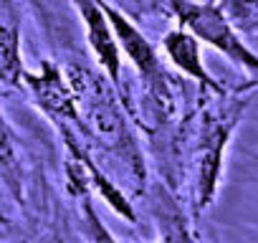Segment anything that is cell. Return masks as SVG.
<instances>
[{
    "label": "cell",
    "mask_w": 258,
    "mask_h": 243,
    "mask_svg": "<svg viewBox=\"0 0 258 243\" xmlns=\"http://www.w3.org/2000/svg\"><path fill=\"white\" fill-rule=\"evenodd\" d=\"M63 76L71 86L76 114L81 119V130L94 155H104L114 162H121L124 180H129V185H135L137 193H145V180H147L145 157L135 135L129 132L126 109L116 89L111 86V81L79 61L66 64Z\"/></svg>",
    "instance_id": "6da1fadb"
},
{
    "label": "cell",
    "mask_w": 258,
    "mask_h": 243,
    "mask_svg": "<svg viewBox=\"0 0 258 243\" xmlns=\"http://www.w3.org/2000/svg\"><path fill=\"white\" fill-rule=\"evenodd\" d=\"M243 101L230 99L225 91H203V104L190 114L182 132V177L187 185V208L198 218L215 200L223 155L243 114Z\"/></svg>",
    "instance_id": "7a4b0ae2"
},
{
    "label": "cell",
    "mask_w": 258,
    "mask_h": 243,
    "mask_svg": "<svg viewBox=\"0 0 258 243\" xmlns=\"http://www.w3.org/2000/svg\"><path fill=\"white\" fill-rule=\"evenodd\" d=\"M172 13L180 21V28L192 33L200 43H208L210 48L220 51L228 61H233L238 69L245 71L248 81L240 86V91H248V86L258 79V53L250 51L243 38L233 31L228 18L223 16L220 6L213 0L195 3V0H170Z\"/></svg>",
    "instance_id": "3957f363"
},
{
    "label": "cell",
    "mask_w": 258,
    "mask_h": 243,
    "mask_svg": "<svg viewBox=\"0 0 258 243\" xmlns=\"http://www.w3.org/2000/svg\"><path fill=\"white\" fill-rule=\"evenodd\" d=\"M76 6L84 31H86V43L94 53V58L99 61V66L104 69L106 79L111 81V86L116 89V94H124V81H121V48L116 43L114 28L101 8V0H71Z\"/></svg>",
    "instance_id": "277c9868"
},
{
    "label": "cell",
    "mask_w": 258,
    "mask_h": 243,
    "mask_svg": "<svg viewBox=\"0 0 258 243\" xmlns=\"http://www.w3.org/2000/svg\"><path fill=\"white\" fill-rule=\"evenodd\" d=\"M162 51H165L167 61L177 71H182L185 76H190L192 81H198L203 91H225L223 84L205 69L203 53H200V41L192 33H187L185 28L167 31L165 38H162Z\"/></svg>",
    "instance_id": "5b68a950"
},
{
    "label": "cell",
    "mask_w": 258,
    "mask_h": 243,
    "mask_svg": "<svg viewBox=\"0 0 258 243\" xmlns=\"http://www.w3.org/2000/svg\"><path fill=\"white\" fill-rule=\"evenodd\" d=\"M0 180L6 190L13 195V200L23 203L26 200V180H23V165L16 145V135L8 125V119L0 109Z\"/></svg>",
    "instance_id": "8992f818"
},
{
    "label": "cell",
    "mask_w": 258,
    "mask_h": 243,
    "mask_svg": "<svg viewBox=\"0 0 258 243\" xmlns=\"http://www.w3.org/2000/svg\"><path fill=\"white\" fill-rule=\"evenodd\" d=\"M152 208L160 225V238L155 243H200L190 230L180 205L175 203V198L167 195V190H157V195H152Z\"/></svg>",
    "instance_id": "52a82bcc"
},
{
    "label": "cell",
    "mask_w": 258,
    "mask_h": 243,
    "mask_svg": "<svg viewBox=\"0 0 258 243\" xmlns=\"http://www.w3.org/2000/svg\"><path fill=\"white\" fill-rule=\"evenodd\" d=\"M71 190H74L76 205H79V228H81L84 243H119V238L106 228V223L101 220L99 210L94 208L86 183L71 180Z\"/></svg>",
    "instance_id": "ba28073f"
},
{
    "label": "cell",
    "mask_w": 258,
    "mask_h": 243,
    "mask_svg": "<svg viewBox=\"0 0 258 243\" xmlns=\"http://www.w3.org/2000/svg\"><path fill=\"white\" fill-rule=\"evenodd\" d=\"M23 66L18 48V23L13 16L0 13V81L8 86H21Z\"/></svg>",
    "instance_id": "9c48e42d"
},
{
    "label": "cell",
    "mask_w": 258,
    "mask_h": 243,
    "mask_svg": "<svg viewBox=\"0 0 258 243\" xmlns=\"http://www.w3.org/2000/svg\"><path fill=\"white\" fill-rule=\"evenodd\" d=\"M218 6L238 36L258 33V0H223Z\"/></svg>",
    "instance_id": "30bf717a"
},
{
    "label": "cell",
    "mask_w": 258,
    "mask_h": 243,
    "mask_svg": "<svg viewBox=\"0 0 258 243\" xmlns=\"http://www.w3.org/2000/svg\"><path fill=\"white\" fill-rule=\"evenodd\" d=\"M248 89H258V79H255V81H253V84H250Z\"/></svg>",
    "instance_id": "8fae6325"
}]
</instances>
